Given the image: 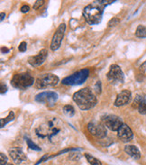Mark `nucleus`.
Masks as SVG:
<instances>
[{
    "label": "nucleus",
    "instance_id": "nucleus-11",
    "mask_svg": "<svg viewBox=\"0 0 146 165\" xmlns=\"http://www.w3.org/2000/svg\"><path fill=\"white\" fill-rule=\"evenodd\" d=\"M65 30H66V25L64 23H61L60 26L57 28L55 34H53V40H52L51 49L53 51H57L60 48L61 42H62V39L64 37Z\"/></svg>",
    "mask_w": 146,
    "mask_h": 165
},
{
    "label": "nucleus",
    "instance_id": "nucleus-9",
    "mask_svg": "<svg viewBox=\"0 0 146 165\" xmlns=\"http://www.w3.org/2000/svg\"><path fill=\"white\" fill-rule=\"evenodd\" d=\"M102 122L104 126L111 131H118L124 124L120 117L115 115H107L103 116Z\"/></svg>",
    "mask_w": 146,
    "mask_h": 165
},
{
    "label": "nucleus",
    "instance_id": "nucleus-32",
    "mask_svg": "<svg viewBox=\"0 0 146 165\" xmlns=\"http://www.w3.org/2000/svg\"><path fill=\"white\" fill-rule=\"evenodd\" d=\"M1 52H2V53H9V49L6 48V47H2Z\"/></svg>",
    "mask_w": 146,
    "mask_h": 165
},
{
    "label": "nucleus",
    "instance_id": "nucleus-1",
    "mask_svg": "<svg viewBox=\"0 0 146 165\" xmlns=\"http://www.w3.org/2000/svg\"><path fill=\"white\" fill-rule=\"evenodd\" d=\"M39 138L48 139L50 143L55 144L66 133L65 126L58 117H48L35 130Z\"/></svg>",
    "mask_w": 146,
    "mask_h": 165
},
{
    "label": "nucleus",
    "instance_id": "nucleus-28",
    "mask_svg": "<svg viewBox=\"0 0 146 165\" xmlns=\"http://www.w3.org/2000/svg\"><path fill=\"white\" fill-rule=\"evenodd\" d=\"M95 90L97 94L101 93V82L100 81H97L96 84L95 85Z\"/></svg>",
    "mask_w": 146,
    "mask_h": 165
},
{
    "label": "nucleus",
    "instance_id": "nucleus-7",
    "mask_svg": "<svg viewBox=\"0 0 146 165\" xmlns=\"http://www.w3.org/2000/svg\"><path fill=\"white\" fill-rule=\"evenodd\" d=\"M107 80L113 85L122 84L125 81L124 72H122L121 68L118 65H116V64L111 65L110 69L107 73Z\"/></svg>",
    "mask_w": 146,
    "mask_h": 165
},
{
    "label": "nucleus",
    "instance_id": "nucleus-10",
    "mask_svg": "<svg viewBox=\"0 0 146 165\" xmlns=\"http://www.w3.org/2000/svg\"><path fill=\"white\" fill-rule=\"evenodd\" d=\"M88 130L92 135H94L96 138L102 139L107 136V128L104 126V124L101 123H97L95 121L88 123Z\"/></svg>",
    "mask_w": 146,
    "mask_h": 165
},
{
    "label": "nucleus",
    "instance_id": "nucleus-4",
    "mask_svg": "<svg viewBox=\"0 0 146 165\" xmlns=\"http://www.w3.org/2000/svg\"><path fill=\"white\" fill-rule=\"evenodd\" d=\"M34 83V79L30 73H19L14 75L11 80V85L17 89H26L27 88L33 86Z\"/></svg>",
    "mask_w": 146,
    "mask_h": 165
},
{
    "label": "nucleus",
    "instance_id": "nucleus-26",
    "mask_svg": "<svg viewBox=\"0 0 146 165\" xmlns=\"http://www.w3.org/2000/svg\"><path fill=\"white\" fill-rule=\"evenodd\" d=\"M7 163V157L3 153H0V165H6Z\"/></svg>",
    "mask_w": 146,
    "mask_h": 165
},
{
    "label": "nucleus",
    "instance_id": "nucleus-6",
    "mask_svg": "<svg viewBox=\"0 0 146 165\" xmlns=\"http://www.w3.org/2000/svg\"><path fill=\"white\" fill-rule=\"evenodd\" d=\"M59 81L60 79L58 76L52 73H47L38 77L35 82V86L37 88H46L56 86L59 83Z\"/></svg>",
    "mask_w": 146,
    "mask_h": 165
},
{
    "label": "nucleus",
    "instance_id": "nucleus-21",
    "mask_svg": "<svg viewBox=\"0 0 146 165\" xmlns=\"http://www.w3.org/2000/svg\"><path fill=\"white\" fill-rule=\"evenodd\" d=\"M138 111L142 115H146V97L143 99V100L141 102V104L137 107Z\"/></svg>",
    "mask_w": 146,
    "mask_h": 165
},
{
    "label": "nucleus",
    "instance_id": "nucleus-19",
    "mask_svg": "<svg viewBox=\"0 0 146 165\" xmlns=\"http://www.w3.org/2000/svg\"><path fill=\"white\" fill-rule=\"evenodd\" d=\"M85 157L87 158L88 161L91 164V165H102L101 161L99 160H97L96 158L93 157L92 155H90L89 153H85Z\"/></svg>",
    "mask_w": 146,
    "mask_h": 165
},
{
    "label": "nucleus",
    "instance_id": "nucleus-2",
    "mask_svg": "<svg viewBox=\"0 0 146 165\" xmlns=\"http://www.w3.org/2000/svg\"><path fill=\"white\" fill-rule=\"evenodd\" d=\"M73 101L78 105L81 110H88L96 106V98L90 88H85L74 93Z\"/></svg>",
    "mask_w": 146,
    "mask_h": 165
},
{
    "label": "nucleus",
    "instance_id": "nucleus-27",
    "mask_svg": "<svg viewBox=\"0 0 146 165\" xmlns=\"http://www.w3.org/2000/svg\"><path fill=\"white\" fill-rule=\"evenodd\" d=\"M44 2H45V1H43V0H38V1H36V2L34 3V10L39 9V8L44 4Z\"/></svg>",
    "mask_w": 146,
    "mask_h": 165
},
{
    "label": "nucleus",
    "instance_id": "nucleus-8",
    "mask_svg": "<svg viewBox=\"0 0 146 165\" xmlns=\"http://www.w3.org/2000/svg\"><path fill=\"white\" fill-rule=\"evenodd\" d=\"M58 100V94L53 91L42 92L35 97V101L41 104H45L49 107H54L56 101Z\"/></svg>",
    "mask_w": 146,
    "mask_h": 165
},
{
    "label": "nucleus",
    "instance_id": "nucleus-14",
    "mask_svg": "<svg viewBox=\"0 0 146 165\" xmlns=\"http://www.w3.org/2000/svg\"><path fill=\"white\" fill-rule=\"evenodd\" d=\"M9 155L11 157V159L16 163V164H20L23 161H26L27 157L24 154V153L23 152V150L19 147H13L9 150Z\"/></svg>",
    "mask_w": 146,
    "mask_h": 165
},
{
    "label": "nucleus",
    "instance_id": "nucleus-31",
    "mask_svg": "<svg viewBox=\"0 0 146 165\" xmlns=\"http://www.w3.org/2000/svg\"><path fill=\"white\" fill-rule=\"evenodd\" d=\"M7 87L6 86V85H4V84H1V94L2 95H4V94L7 92Z\"/></svg>",
    "mask_w": 146,
    "mask_h": 165
},
{
    "label": "nucleus",
    "instance_id": "nucleus-29",
    "mask_svg": "<svg viewBox=\"0 0 146 165\" xmlns=\"http://www.w3.org/2000/svg\"><path fill=\"white\" fill-rule=\"evenodd\" d=\"M30 10V7L29 6H26V5H24L21 7V12L22 13H28Z\"/></svg>",
    "mask_w": 146,
    "mask_h": 165
},
{
    "label": "nucleus",
    "instance_id": "nucleus-16",
    "mask_svg": "<svg viewBox=\"0 0 146 165\" xmlns=\"http://www.w3.org/2000/svg\"><path fill=\"white\" fill-rule=\"evenodd\" d=\"M125 152L133 159L134 160H139L141 158V153L139 149L135 145H128L125 146Z\"/></svg>",
    "mask_w": 146,
    "mask_h": 165
},
{
    "label": "nucleus",
    "instance_id": "nucleus-33",
    "mask_svg": "<svg viewBox=\"0 0 146 165\" xmlns=\"http://www.w3.org/2000/svg\"><path fill=\"white\" fill-rule=\"evenodd\" d=\"M5 17H6V14L2 12V13H1V22L4 20V18H5Z\"/></svg>",
    "mask_w": 146,
    "mask_h": 165
},
{
    "label": "nucleus",
    "instance_id": "nucleus-30",
    "mask_svg": "<svg viewBox=\"0 0 146 165\" xmlns=\"http://www.w3.org/2000/svg\"><path fill=\"white\" fill-rule=\"evenodd\" d=\"M140 72H146V61L143 62V63L140 66Z\"/></svg>",
    "mask_w": 146,
    "mask_h": 165
},
{
    "label": "nucleus",
    "instance_id": "nucleus-3",
    "mask_svg": "<svg viewBox=\"0 0 146 165\" xmlns=\"http://www.w3.org/2000/svg\"><path fill=\"white\" fill-rule=\"evenodd\" d=\"M103 6L96 1L90 5H88L83 10V15L88 25L94 26L99 23L103 16Z\"/></svg>",
    "mask_w": 146,
    "mask_h": 165
},
{
    "label": "nucleus",
    "instance_id": "nucleus-18",
    "mask_svg": "<svg viewBox=\"0 0 146 165\" xmlns=\"http://www.w3.org/2000/svg\"><path fill=\"white\" fill-rule=\"evenodd\" d=\"M14 118H15V114H14L13 111H11V112L9 113V115L6 117L5 119H4V118L0 119V122H1V128H3V127H4L7 123H9L10 121L14 120Z\"/></svg>",
    "mask_w": 146,
    "mask_h": 165
},
{
    "label": "nucleus",
    "instance_id": "nucleus-15",
    "mask_svg": "<svg viewBox=\"0 0 146 165\" xmlns=\"http://www.w3.org/2000/svg\"><path fill=\"white\" fill-rule=\"evenodd\" d=\"M47 56H48V52H47V50H46V49H42L37 55L29 57L28 62H29V64L32 65L33 67H38V66L42 65V64L45 61Z\"/></svg>",
    "mask_w": 146,
    "mask_h": 165
},
{
    "label": "nucleus",
    "instance_id": "nucleus-12",
    "mask_svg": "<svg viewBox=\"0 0 146 165\" xmlns=\"http://www.w3.org/2000/svg\"><path fill=\"white\" fill-rule=\"evenodd\" d=\"M117 136L119 137V139L122 141V142L128 143L131 140H133L134 134H133V131L131 130V128L127 125L123 124V126H122L119 128V130L117 131Z\"/></svg>",
    "mask_w": 146,
    "mask_h": 165
},
{
    "label": "nucleus",
    "instance_id": "nucleus-20",
    "mask_svg": "<svg viewBox=\"0 0 146 165\" xmlns=\"http://www.w3.org/2000/svg\"><path fill=\"white\" fill-rule=\"evenodd\" d=\"M63 113L68 116H73L75 114V109L70 105H66L63 107Z\"/></svg>",
    "mask_w": 146,
    "mask_h": 165
},
{
    "label": "nucleus",
    "instance_id": "nucleus-13",
    "mask_svg": "<svg viewBox=\"0 0 146 165\" xmlns=\"http://www.w3.org/2000/svg\"><path fill=\"white\" fill-rule=\"evenodd\" d=\"M132 100V93L129 90H123L121 91L115 101V107H122V106H126L130 103Z\"/></svg>",
    "mask_w": 146,
    "mask_h": 165
},
{
    "label": "nucleus",
    "instance_id": "nucleus-24",
    "mask_svg": "<svg viewBox=\"0 0 146 165\" xmlns=\"http://www.w3.org/2000/svg\"><path fill=\"white\" fill-rule=\"evenodd\" d=\"M119 23H120V20H119L117 17H114V18H112V19L108 22V27L116 26Z\"/></svg>",
    "mask_w": 146,
    "mask_h": 165
},
{
    "label": "nucleus",
    "instance_id": "nucleus-25",
    "mask_svg": "<svg viewBox=\"0 0 146 165\" xmlns=\"http://www.w3.org/2000/svg\"><path fill=\"white\" fill-rule=\"evenodd\" d=\"M18 50L21 53H24L27 50V43L26 42H22L18 46Z\"/></svg>",
    "mask_w": 146,
    "mask_h": 165
},
{
    "label": "nucleus",
    "instance_id": "nucleus-5",
    "mask_svg": "<svg viewBox=\"0 0 146 165\" xmlns=\"http://www.w3.org/2000/svg\"><path fill=\"white\" fill-rule=\"evenodd\" d=\"M89 75V70L88 69H80L79 72L73 73L72 75L66 77L62 80V84L67 86H74V85H80L86 81Z\"/></svg>",
    "mask_w": 146,
    "mask_h": 165
},
{
    "label": "nucleus",
    "instance_id": "nucleus-23",
    "mask_svg": "<svg viewBox=\"0 0 146 165\" xmlns=\"http://www.w3.org/2000/svg\"><path fill=\"white\" fill-rule=\"evenodd\" d=\"M26 142H27L28 147H29L30 149H32V150H35V151H41V148L38 147L35 144H34L29 138H26Z\"/></svg>",
    "mask_w": 146,
    "mask_h": 165
},
{
    "label": "nucleus",
    "instance_id": "nucleus-22",
    "mask_svg": "<svg viewBox=\"0 0 146 165\" xmlns=\"http://www.w3.org/2000/svg\"><path fill=\"white\" fill-rule=\"evenodd\" d=\"M145 97L144 96H142V95H137L136 96V98L134 99V107H138V106L141 104V102L143 100V99H144Z\"/></svg>",
    "mask_w": 146,
    "mask_h": 165
},
{
    "label": "nucleus",
    "instance_id": "nucleus-34",
    "mask_svg": "<svg viewBox=\"0 0 146 165\" xmlns=\"http://www.w3.org/2000/svg\"><path fill=\"white\" fill-rule=\"evenodd\" d=\"M6 165H14V164H12V163H8V162H7V163Z\"/></svg>",
    "mask_w": 146,
    "mask_h": 165
},
{
    "label": "nucleus",
    "instance_id": "nucleus-17",
    "mask_svg": "<svg viewBox=\"0 0 146 165\" xmlns=\"http://www.w3.org/2000/svg\"><path fill=\"white\" fill-rule=\"evenodd\" d=\"M135 35L139 38H146V27L143 26H138L135 31Z\"/></svg>",
    "mask_w": 146,
    "mask_h": 165
}]
</instances>
